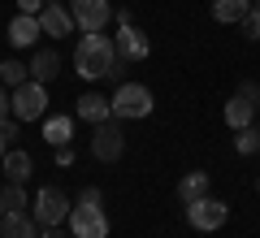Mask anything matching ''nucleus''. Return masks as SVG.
Returning <instances> with one entry per match:
<instances>
[{
    "label": "nucleus",
    "instance_id": "nucleus-30",
    "mask_svg": "<svg viewBox=\"0 0 260 238\" xmlns=\"http://www.w3.org/2000/svg\"><path fill=\"white\" fill-rule=\"evenodd\" d=\"M44 238H74V234H65V229L56 225V229H44Z\"/></svg>",
    "mask_w": 260,
    "mask_h": 238
},
{
    "label": "nucleus",
    "instance_id": "nucleus-13",
    "mask_svg": "<svg viewBox=\"0 0 260 238\" xmlns=\"http://www.w3.org/2000/svg\"><path fill=\"white\" fill-rule=\"evenodd\" d=\"M256 109H260L256 100H247V95L234 91V100L225 104V126H230V130H247L251 121H256Z\"/></svg>",
    "mask_w": 260,
    "mask_h": 238
},
{
    "label": "nucleus",
    "instance_id": "nucleus-2",
    "mask_svg": "<svg viewBox=\"0 0 260 238\" xmlns=\"http://www.w3.org/2000/svg\"><path fill=\"white\" fill-rule=\"evenodd\" d=\"M70 212H74V203L65 199V191H61V186H39V191H35V199H30V217H35L44 229L65 225V221H70Z\"/></svg>",
    "mask_w": 260,
    "mask_h": 238
},
{
    "label": "nucleus",
    "instance_id": "nucleus-32",
    "mask_svg": "<svg viewBox=\"0 0 260 238\" xmlns=\"http://www.w3.org/2000/svg\"><path fill=\"white\" fill-rule=\"evenodd\" d=\"M48 5H65V0H48Z\"/></svg>",
    "mask_w": 260,
    "mask_h": 238
},
{
    "label": "nucleus",
    "instance_id": "nucleus-31",
    "mask_svg": "<svg viewBox=\"0 0 260 238\" xmlns=\"http://www.w3.org/2000/svg\"><path fill=\"white\" fill-rule=\"evenodd\" d=\"M5 212H9V203H5V195H0V217H5Z\"/></svg>",
    "mask_w": 260,
    "mask_h": 238
},
{
    "label": "nucleus",
    "instance_id": "nucleus-25",
    "mask_svg": "<svg viewBox=\"0 0 260 238\" xmlns=\"http://www.w3.org/2000/svg\"><path fill=\"white\" fill-rule=\"evenodd\" d=\"M78 203H83V208H100V203H104L100 186H83V191H78Z\"/></svg>",
    "mask_w": 260,
    "mask_h": 238
},
{
    "label": "nucleus",
    "instance_id": "nucleus-8",
    "mask_svg": "<svg viewBox=\"0 0 260 238\" xmlns=\"http://www.w3.org/2000/svg\"><path fill=\"white\" fill-rule=\"evenodd\" d=\"M70 234L74 238H109V217H104V208H83V203H74V212H70Z\"/></svg>",
    "mask_w": 260,
    "mask_h": 238
},
{
    "label": "nucleus",
    "instance_id": "nucleus-22",
    "mask_svg": "<svg viewBox=\"0 0 260 238\" xmlns=\"http://www.w3.org/2000/svg\"><path fill=\"white\" fill-rule=\"evenodd\" d=\"M0 195H5V203H9V208H26V203H30V195L22 191V182H9Z\"/></svg>",
    "mask_w": 260,
    "mask_h": 238
},
{
    "label": "nucleus",
    "instance_id": "nucleus-4",
    "mask_svg": "<svg viewBox=\"0 0 260 238\" xmlns=\"http://www.w3.org/2000/svg\"><path fill=\"white\" fill-rule=\"evenodd\" d=\"M121 152H126V130L117 126V117L95 121V130H91V156L100 160V165H113V160H121Z\"/></svg>",
    "mask_w": 260,
    "mask_h": 238
},
{
    "label": "nucleus",
    "instance_id": "nucleus-12",
    "mask_svg": "<svg viewBox=\"0 0 260 238\" xmlns=\"http://www.w3.org/2000/svg\"><path fill=\"white\" fill-rule=\"evenodd\" d=\"M39 35H44V26H39L35 13H18V18L9 22V44H13V48H30Z\"/></svg>",
    "mask_w": 260,
    "mask_h": 238
},
{
    "label": "nucleus",
    "instance_id": "nucleus-33",
    "mask_svg": "<svg viewBox=\"0 0 260 238\" xmlns=\"http://www.w3.org/2000/svg\"><path fill=\"white\" fill-rule=\"evenodd\" d=\"M256 195H260V182H256Z\"/></svg>",
    "mask_w": 260,
    "mask_h": 238
},
{
    "label": "nucleus",
    "instance_id": "nucleus-17",
    "mask_svg": "<svg viewBox=\"0 0 260 238\" xmlns=\"http://www.w3.org/2000/svg\"><path fill=\"white\" fill-rule=\"evenodd\" d=\"M208 186H213V178L204 174V169H191V174H182V182H178V199L182 203H195V199H204Z\"/></svg>",
    "mask_w": 260,
    "mask_h": 238
},
{
    "label": "nucleus",
    "instance_id": "nucleus-3",
    "mask_svg": "<svg viewBox=\"0 0 260 238\" xmlns=\"http://www.w3.org/2000/svg\"><path fill=\"white\" fill-rule=\"evenodd\" d=\"M152 113V91L143 83H121L113 91V117L117 121H139Z\"/></svg>",
    "mask_w": 260,
    "mask_h": 238
},
{
    "label": "nucleus",
    "instance_id": "nucleus-26",
    "mask_svg": "<svg viewBox=\"0 0 260 238\" xmlns=\"http://www.w3.org/2000/svg\"><path fill=\"white\" fill-rule=\"evenodd\" d=\"M9 113H13V91H5V87H0V126L9 121Z\"/></svg>",
    "mask_w": 260,
    "mask_h": 238
},
{
    "label": "nucleus",
    "instance_id": "nucleus-23",
    "mask_svg": "<svg viewBox=\"0 0 260 238\" xmlns=\"http://www.w3.org/2000/svg\"><path fill=\"white\" fill-rule=\"evenodd\" d=\"M239 26H243V35H247L251 44H256V39H260V5H251V9H247V18H243Z\"/></svg>",
    "mask_w": 260,
    "mask_h": 238
},
{
    "label": "nucleus",
    "instance_id": "nucleus-7",
    "mask_svg": "<svg viewBox=\"0 0 260 238\" xmlns=\"http://www.w3.org/2000/svg\"><path fill=\"white\" fill-rule=\"evenodd\" d=\"M65 5H70V13H74V26L87 30V35L104 30V26H109V18H113V5H109V0H65Z\"/></svg>",
    "mask_w": 260,
    "mask_h": 238
},
{
    "label": "nucleus",
    "instance_id": "nucleus-15",
    "mask_svg": "<svg viewBox=\"0 0 260 238\" xmlns=\"http://www.w3.org/2000/svg\"><path fill=\"white\" fill-rule=\"evenodd\" d=\"M113 117V100H104V95H95V91H87V95H78V121H109Z\"/></svg>",
    "mask_w": 260,
    "mask_h": 238
},
{
    "label": "nucleus",
    "instance_id": "nucleus-27",
    "mask_svg": "<svg viewBox=\"0 0 260 238\" xmlns=\"http://www.w3.org/2000/svg\"><path fill=\"white\" fill-rule=\"evenodd\" d=\"M239 95H247V100H256V104H260V83L243 78V83H239Z\"/></svg>",
    "mask_w": 260,
    "mask_h": 238
},
{
    "label": "nucleus",
    "instance_id": "nucleus-14",
    "mask_svg": "<svg viewBox=\"0 0 260 238\" xmlns=\"http://www.w3.org/2000/svg\"><path fill=\"white\" fill-rule=\"evenodd\" d=\"M74 139V117L70 113H52V117H44V143L48 147H65Z\"/></svg>",
    "mask_w": 260,
    "mask_h": 238
},
{
    "label": "nucleus",
    "instance_id": "nucleus-24",
    "mask_svg": "<svg viewBox=\"0 0 260 238\" xmlns=\"http://www.w3.org/2000/svg\"><path fill=\"white\" fill-rule=\"evenodd\" d=\"M18 126H22L18 117H13V121H5V126H0V160H5V152H9V147H13V139H18Z\"/></svg>",
    "mask_w": 260,
    "mask_h": 238
},
{
    "label": "nucleus",
    "instance_id": "nucleus-9",
    "mask_svg": "<svg viewBox=\"0 0 260 238\" xmlns=\"http://www.w3.org/2000/svg\"><path fill=\"white\" fill-rule=\"evenodd\" d=\"M113 44H117L121 61H148V56H152V39L143 35V30H135V26H117Z\"/></svg>",
    "mask_w": 260,
    "mask_h": 238
},
{
    "label": "nucleus",
    "instance_id": "nucleus-6",
    "mask_svg": "<svg viewBox=\"0 0 260 238\" xmlns=\"http://www.w3.org/2000/svg\"><path fill=\"white\" fill-rule=\"evenodd\" d=\"M225 221H230V208H225L221 199H213V195L186 203V225L200 229V234H213V229H221Z\"/></svg>",
    "mask_w": 260,
    "mask_h": 238
},
{
    "label": "nucleus",
    "instance_id": "nucleus-19",
    "mask_svg": "<svg viewBox=\"0 0 260 238\" xmlns=\"http://www.w3.org/2000/svg\"><path fill=\"white\" fill-rule=\"evenodd\" d=\"M251 0H213V22H221V26H239L243 18H247Z\"/></svg>",
    "mask_w": 260,
    "mask_h": 238
},
{
    "label": "nucleus",
    "instance_id": "nucleus-28",
    "mask_svg": "<svg viewBox=\"0 0 260 238\" xmlns=\"http://www.w3.org/2000/svg\"><path fill=\"white\" fill-rule=\"evenodd\" d=\"M44 5H48V0H18V13H35V18H39Z\"/></svg>",
    "mask_w": 260,
    "mask_h": 238
},
{
    "label": "nucleus",
    "instance_id": "nucleus-11",
    "mask_svg": "<svg viewBox=\"0 0 260 238\" xmlns=\"http://www.w3.org/2000/svg\"><path fill=\"white\" fill-rule=\"evenodd\" d=\"M39 26H44V35L65 39L70 30H74V13H70V5H44V13H39Z\"/></svg>",
    "mask_w": 260,
    "mask_h": 238
},
{
    "label": "nucleus",
    "instance_id": "nucleus-1",
    "mask_svg": "<svg viewBox=\"0 0 260 238\" xmlns=\"http://www.w3.org/2000/svg\"><path fill=\"white\" fill-rule=\"evenodd\" d=\"M74 65L83 78H121V70H126V61L117 56V44H113L109 35H83L78 39V52H74Z\"/></svg>",
    "mask_w": 260,
    "mask_h": 238
},
{
    "label": "nucleus",
    "instance_id": "nucleus-29",
    "mask_svg": "<svg viewBox=\"0 0 260 238\" xmlns=\"http://www.w3.org/2000/svg\"><path fill=\"white\" fill-rule=\"evenodd\" d=\"M56 165H61V169H70V165H74V147H70V143H65V147H56Z\"/></svg>",
    "mask_w": 260,
    "mask_h": 238
},
{
    "label": "nucleus",
    "instance_id": "nucleus-18",
    "mask_svg": "<svg viewBox=\"0 0 260 238\" xmlns=\"http://www.w3.org/2000/svg\"><path fill=\"white\" fill-rule=\"evenodd\" d=\"M0 165H5V178H9V182H26L30 169H35V160H30V152H22V147H9Z\"/></svg>",
    "mask_w": 260,
    "mask_h": 238
},
{
    "label": "nucleus",
    "instance_id": "nucleus-20",
    "mask_svg": "<svg viewBox=\"0 0 260 238\" xmlns=\"http://www.w3.org/2000/svg\"><path fill=\"white\" fill-rule=\"evenodd\" d=\"M30 78V65H22V61H9V56H5V61H0V87H22Z\"/></svg>",
    "mask_w": 260,
    "mask_h": 238
},
{
    "label": "nucleus",
    "instance_id": "nucleus-10",
    "mask_svg": "<svg viewBox=\"0 0 260 238\" xmlns=\"http://www.w3.org/2000/svg\"><path fill=\"white\" fill-rule=\"evenodd\" d=\"M0 238H39V221L22 208H9L0 217Z\"/></svg>",
    "mask_w": 260,
    "mask_h": 238
},
{
    "label": "nucleus",
    "instance_id": "nucleus-16",
    "mask_svg": "<svg viewBox=\"0 0 260 238\" xmlns=\"http://www.w3.org/2000/svg\"><path fill=\"white\" fill-rule=\"evenodd\" d=\"M56 74H61V52H56V48H39V52L30 56V78L52 83Z\"/></svg>",
    "mask_w": 260,
    "mask_h": 238
},
{
    "label": "nucleus",
    "instance_id": "nucleus-5",
    "mask_svg": "<svg viewBox=\"0 0 260 238\" xmlns=\"http://www.w3.org/2000/svg\"><path fill=\"white\" fill-rule=\"evenodd\" d=\"M48 83L39 78H26L22 87H13V117L18 121H44V109H48Z\"/></svg>",
    "mask_w": 260,
    "mask_h": 238
},
{
    "label": "nucleus",
    "instance_id": "nucleus-21",
    "mask_svg": "<svg viewBox=\"0 0 260 238\" xmlns=\"http://www.w3.org/2000/svg\"><path fill=\"white\" fill-rule=\"evenodd\" d=\"M234 152H239V156H256V152H260V130H256V126L234 130Z\"/></svg>",
    "mask_w": 260,
    "mask_h": 238
}]
</instances>
